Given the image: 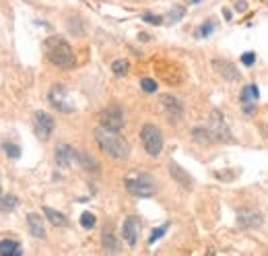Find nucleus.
Returning a JSON list of instances; mask_svg holds the SVG:
<instances>
[{
  "label": "nucleus",
  "mask_w": 268,
  "mask_h": 256,
  "mask_svg": "<svg viewBox=\"0 0 268 256\" xmlns=\"http://www.w3.org/2000/svg\"><path fill=\"white\" fill-rule=\"evenodd\" d=\"M95 141H97V145L101 147V151L103 153H107L110 157H114V159H126L128 155H130V145H128V141L124 138V136H120V132H116V130H110V128H103V126H99L97 130H95Z\"/></svg>",
  "instance_id": "obj_1"
},
{
  "label": "nucleus",
  "mask_w": 268,
  "mask_h": 256,
  "mask_svg": "<svg viewBox=\"0 0 268 256\" xmlns=\"http://www.w3.org/2000/svg\"><path fill=\"white\" fill-rule=\"evenodd\" d=\"M45 56H47V60L54 66H58V68L68 71V68L75 66V52H72V48L60 35H54V37L45 39Z\"/></svg>",
  "instance_id": "obj_2"
},
{
  "label": "nucleus",
  "mask_w": 268,
  "mask_h": 256,
  "mask_svg": "<svg viewBox=\"0 0 268 256\" xmlns=\"http://www.w3.org/2000/svg\"><path fill=\"white\" fill-rule=\"evenodd\" d=\"M124 186L132 196H142L149 198L155 194V186L149 174H128L124 178Z\"/></svg>",
  "instance_id": "obj_3"
},
{
  "label": "nucleus",
  "mask_w": 268,
  "mask_h": 256,
  "mask_svg": "<svg viewBox=\"0 0 268 256\" xmlns=\"http://www.w3.org/2000/svg\"><path fill=\"white\" fill-rule=\"evenodd\" d=\"M140 141H142V147L149 155L157 157L161 151H163V134L161 130L155 126V124H144L142 130H140Z\"/></svg>",
  "instance_id": "obj_4"
},
{
  "label": "nucleus",
  "mask_w": 268,
  "mask_h": 256,
  "mask_svg": "<svg viewBox=\"0 0 268 256\" xmlns=\"http://www.w3.org/2000/svg\"><path fill=\"white\" fill-rule=\"evenodd\" d=\"M99 124L103 128H110V130H116L120 132L124 128V110L120 106H110L105 108L101 114H99Z\"/></svg>",
  "instance_id": "obj_5"
},
{
  "label": "nucleus",
  "mask_w": 268,
  "mask_h": 256,
  "mask_svg": "<svg viewBox=\"0 0 268 256\" xmlns=\"http://www.w3.org/2000/svg\"><path fill=\"white\" fill-rule=\"evenodd\" d=\"M50 101H52V106L64 112V114H70L75 112V106L68 101V93H66V87L64 85H54L50 89Z\"/></svg>",
  "instance_id": "obj_6"
},
{
  "label": "nucleus",
  "mask_w": 268,
  "mask_h": 256,
  "mask_svg": "<svg viewBox=\"0 0 268 256\" xmlns=\"http://www.w3.org/2000/svg\"><path fill=\"white\" fill-rule=\"evenodd\" d=\"M33 126H35V134L41 138V141H47L50 138V134L54 132V120H52V116L50 114H45V112H35V116H33Z\"/></svg>",
  "instance_id": "obj_7"
},
{
  "label": "nucleus",
  "mask_w": 268,
  "mask_h": 256,
  "mask_svg": "<svg viewBox=\"0 0 268 256\" xmlns=\"http://www.w3.org/2000/svg\"><path fill=\"white\" fill-rule=\"evenodd\" d=\"M210 132L214 134V141H231V134H229V128H227V122L225 118L221 116V112L214 110L212 116H210Z\"/></svg>",
  "instance_id": "obj_8"
},
{
  "label": "nucleus",
  "mask_w": 268,
  "mask_h": 256,
  "mask_svg": "<svg viewBox=\"0 0 268 256\" xmlns=\"http://www.w3.org/2000/svg\"><path fill=\"white\" fill-rule=\"evenodd\" d=\"M161 108L165 110V114L172 118V120H178V118H182V114H184V106H182V101L176 97V95H169V93H165V95H161Z\"/></svg>",
  "instance_id": "obj_9"
},
{
  "label": "nucleus",
  "mask_w": 268,
  "mask_h": 256,
  "mask_svg": "<svg viewBox=\"0 0 268 256\" xmlns=\"http://www.w3.org/2000/svg\"><path fill=\"white\" fill-rule=\"evenodd\" d=\"M54 159H56V164H58L60 168H68L75 159H79V153H77L70 145L60 143V145L56 147V151H54Z\"/></svg>",
  "instance_id": "obj_10"
},
{
  "label": "nucleus",
  "mask_w": 268,
  "mask_h": 256,
  "mask_svg": "<svg viewBox=\"0 0 268 256\" xmlns=\"http://www.w3.org/2000/svg\"><path fill=\"white\" fill-rule=\"evenodd\" d=\"M138 234H140V221L136 217H126L124 225H122V236H124V242L134 248L136 242H138Z\"/></svg>",
  "instance_id": "obj_11"
},
{
  "label": "nucleus",
  "mask_w": 268,
  "mask_h": 256,
  "mask_svg": "<svg viewBox=\"0 0 268 256\" xmlns=\"http://www.w3.org/2000/svg\"><path fill=\"white\" fill-rule=\"evenodd\" d=\"M212 68H214V73H217L219 77H223V79H227V81H237V79H239V71H237L231 62H227V60L214 58V60H212Z\"/></svg>",
  "instance_id": "obj_12"
},
{
  "label": "nucleus",
  "mask_w": 268,
  "mask_h": 256,
  "mask_svg": "<svg viewBox=\"0 0 268 256\" xmlns=\"http://www.w3.org/2000/svg\"><path fill=\"white\" fill-rule=\"evenodd\" d=\"M237 217H239V223L243 227H260V223H262V215L254 209H241L237 213Z\"/></svg>",
  "instance_id": "obj_13"
},
{
  "label": "nucleus",
  "mask_w": 268,
  "mask_h": 256,
  "mask_svg": "<svg viewBox=\"0 0 268 256\" xmlns=\"http://www.w3.org/2000/svg\"><path fill=\"white\" fill-rule=\"evenodd\" d=\"M27 225H29V231L31 236L43 240L45 238V227H43V219L37 215V213H29L27 215Z\"/></svg>",
  "instance_id": "obj_14"
},
{
  "label": "nucleus",
  "mask_w": 268,
  "mask_h": 256,
  "mask_svg": "<svg viewBox=\"0 0 268 256\" xmlns=\"http://www.w3.org/2000/svg\"><path fill=\"white\" fill-rule=\"evenodd\" d=\"M0 254H3V256H21L23 250H21L17 240H9L7 238V240H0Z\"/></svg>",
  "instance_id": "obj_15"
},
{
  "label": "nucleus",
  "mask_w": 268,
  "mask_h": 256,
  "mask_svg": "<svg viewBox=\"0 0 268 256\" xmlns=\"http://www.w3.org/2000/svg\"><path fill=\"white\" fill-rule=\"evenodd\" d=\"M43 213H45V217L50 219L52 225H56V227H66V225H68V217H64V215L58 213V211H54V209H50V207H43Z\"/></svg>",
  "instance_id": "obj_16"
},
{
  "label": "nucleus",
  "mask_w": 268,
  "mask_h": 256,
  "mask_svg": "<svg viewBox=\"0 0 268 256\" xmlns=\"http://www.w3.org/2000/svg\"><path fill=\"white\" fill-rule=\"evenodd\" d=\"M192 136H194V141L200 143V145H208V143L214 141V134L210 132V128H202V126L194 128V130H192Z\"/></svg>",
  "instance_id": "obj_17"
},
{
  "label": "nucleus",
  "mask_w": 268,
  "mask_h": 256,
  "mask_svg": "<svg viewBox=\"0 0 268 256\" xmlns=\"http://www.w3.org/2000/svg\"><path fill=\"white\" fill-rule=\"evenodd\" d=\"M169 172H172V176L182 184V186H186V188H190L192 186V180H190V176L178 166V164H169Z\"/></svg>",
  "instance_id": "obj_18"
},
{
  "label": "nucleus",
  "mask_w": 268,
  "mask_h": 256,
  "mask_svg": "<svg viewBox=\"0 0 268 256\" xmlns=\"http://www.w3.org/2000/svg\"><path fill=\"white\" fill-rule=\"evenodd\" d=\"M254 99H258V87L256 85L243 87V91H241V101H243V104H250V101H254Z\"/></svg>",
  "instance_id": "obj_19"
},
{
  "label": "nucleus",
  "mask_w": 268,
  "mask_h": 256,
  "mask_svg": "<svg viewBox=\"0 0 268 256\" xmlns=\"http://www.w3.org/2000/svg\"><path fill=\"white\" fill-rule=\"evenodd\" d=\"M112 71H114L118 77H124V75L128 73V60H114Z\"/></svg>",
  "instance_id": "obj_20"
},
{
  "label": "nucleus",
  "mask_w": 268,
  "mask_h": 256,
  "mask_svg": "<svg viewBox=\"0 0 268 256\" xmlns=\"http://www.w3.org/2000/svg\"><path fill=\"white\" fill-rule=\"evenodd\" d=\"M3 149L7 151V155H9L11 159H19V157H21V149H19L17 145H13V143H5Z\"/></svg>",
  "instance_id": "obj_21"
},
{
  "label": "nucleus",
  "mask_w": 268,
  "mask_h": 256,
  "mask_svg": "<svg viewBox=\"0 0 268 256\" xmlns=\"http://www.w3.org/2000/svg\"><path fill=\"white\" fill-rule=\"evenodd\" d=\"M95 223H97V219H95V215H93V213L85 211V213L81 215V225H83V227L91 229V227H95Z\"/></svg>",
  "instance_id": "obj_22"
},
{
  "label": "nucleus",
  "mask_w": 268,
  "mask_h": 256,
  "mask_svg": "<svg viewBox=\"0 0 268 256\" xmlns=\"http://www.w3.org/2000/svg\"><path fill=\"white\" fill-rule=\"evenodd\" d=\"M103 248H105V250H112V252H116V250H118L116 238H114L112 234H103Z\"/></svg>",
  "instance_id": "obj_23"
},
{
  "label": "nucleus",
  "mask_w": 268,
  "mask_h": 256,
  "mask_svg": "<svg viewBox=\"0 0 268 256\" xmlns=\"http://www.w3.org/2000/svg\"><path fill=\"white\" fill-rule=\"evenodd\" d=\"M79 161H81V164H83L87 170H97V164H95V161H93L89 155H85V153H79Z\"/></svg>",
  "instance_id": "obj_24"
},
{
  "label": "nucleus",
  "mask_w": 268,
  "mask_h": 256,
  "mask_svg": "<svg viewBox=\"0 0 268 256\" xmlns=\"http://www.w3.org/2000/svg\"><path fill=\"white\" fill-rule=\"evenodd\" d=\"M167 227H169V223H165V225H161L159 229H155V231L151 234V238H149V244H155V242H157L161 236H163V234L167 231Z\"/></svg>",
  "instance_id": "obj_25"
},
{
  "label": "nucleus",
  "mask_w": 268,
  "mask_h": 256,
  "mask_svg": "<svg viewBox=\"0 0 268 256\" xmlns=\"http://www.w3.org/2000/svg\"><path fill=\"white\" fill-rule=\"evenodd\" d=\"M140 87H142V91H147V93H155V91H157V83H155L153 79H142V81H140Z\"/></svg>",
  "instance_id": "obj_26"
},
{
  "label": "nucleus",
  "mask_w": 268,
  "mask_h": 256,
  "mask_svg": "<svg viewBox=\"0 0 268 256\" xmlns=\"http://www.w3.org/2000/svg\"><path fill=\"white\" fill-rule=\"evenodd\" d=\"M182 17H184V9H182V7H176V9L167 15V21H169V23H176V21H180Z\"/></svg>",
  "instance_id": "obj_27"
},
{
  "label": "nucleus",
  "mask_w": 268,
  "mask_h": 256,
  "mask_svg": "<svg viewBox=\"0 0 268 256\" xmlns=\"http://www.w3.org/2000/svg\"><path fill=\"white\" fill-rule=\"evenodd\" d=\"M15 207H17V198L15 196H7L3 200V211H13Z\"/></svg>",
  "instance_id": "obj_28"
},
{
  "label": "nucleus",
  "mask_w": 268,
  "mask_h": 256,
  "mask_svg": "<svg viewBox=\"0 0 268 256\" xmlns=\"http://www.w3.org/2000/svg\"><path fill=\"white\" fill-rule=\"evenodd\" d=\"M254 60H256V54H254V52H246V54H241V64H243V66H252Z\"/></svg>",
  "instance_id": "obj_29"
},
{
  "label": "nucleus",
  "mask_w": 268,
  "mask_h": 256,
  "mask_svg": "<svg viewBox=\"0 0 268 256\" xmlns=\"http://www.w3.org/2000/svg\"><path fill=\"white\" fill-rule=\"evenodd\" d=\"M142 19H144V21H149V23H155V25H159L161 21H163V19H161V17H155V15H144Z\"/></svg>",
  "instance_id": "obj_30"
},
{
  "label": "nucleus",
  "mask_w": 268,
  "mask_h": 256,
  "mask_svg": "<svg viewBox=\"0 0 268 256\" xmlns=\"http://www.w3.org/2000/svg\"><path fill=\"white\" fill-rule=\"evenodd\" d=\"M212 27H214L212 23H204L202 29H200V35H208V33H212Z\"/></svg>",
  "instance_id": "obj_31"
},
{
  "label": "nucleus",
  "mask_w": 268,
  "mask_h": 256,
  "mask_svg": "<svg viewBox=\"0 0 268 256\" xmlns=\"http://www.w3.org/2000/svg\"><path fill=\"white\" fill-rule=\"evenodd\" d=\"M235 9L241 13V11H246V9H248V5H246V3H237V5H235Z\"/></svg>",
  "instance_id": "obj_32"
},
{
  "label": "nucleus",
  "mask_w": 268,
  "mask_h": 256,
  "mask_svg": "<svg viewBox=\"0 0 268 256\" xmlns=\"http://www.w3.org/2000/svg\"><path fill=\"white\" fill-rule=\"evenodd\" d=\"M190 3H192V5H196V3H200V0H190Z\"/></svg>",
  "instance_id": "obj_33"
},
{
  "label": "nucleus",
  "mask_w": 268,
  "mask_h": 256,
  "mask_svg": "<svg viewBox=\"0 0 268 256\" xmlns=\"http://www.w3.org/2000/svg\"><path fill=\"white\" fill-rule=\"evenodd\" d=\"M0 192H3V190H0Z\"/></svg>",
  "instance_id": "obj_34"
}]
</instances>
